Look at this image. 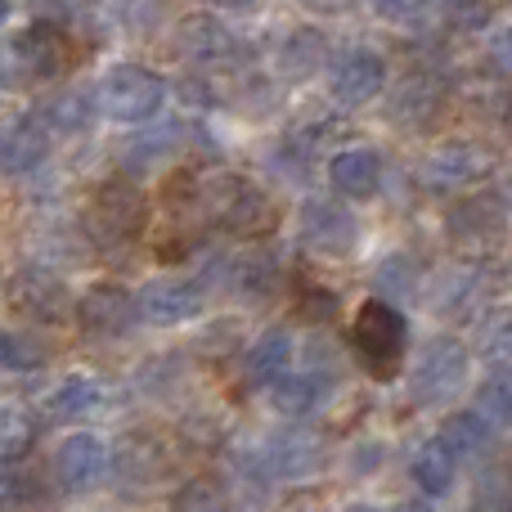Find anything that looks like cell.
I'll return each mask as SVG.
<instances>
[{
	"label": "cell",
	"mask_w": 512,
	"mask_h": 512,
	"mask_svg": "<svg viewBox=\"0 0 512 512\" xmlns=\"http://www.w3.org/2000/svg\"><path fill=\"white\" fill-rule=\"evenodd\" d=\"M198 221L216 225L225 234H265L274 225V198L243 171H198Z\"/></svg>",
	"instance_id": "obj_1"
},
{
	"label": "cell",
	"mask_w": 512,
	"mask_h": 512,
	"mask_svg": "<svg viewBox=\"0 0 512 512\" xmlns=\"http://www.w3.org/2000/svg\"><path fill=\"white\" fill-rule=\"evenodd\" d=\"M346 342H351V355L360 360V369L378 382H391L400 373L409 355V324L400 315L396 301L387 297H364L351 315V328H346Z\"/></svg>",
	"instance_id": "obj_2"
},
{
	"label": "cell",
	"mask_w": 512,
	"mask_h": 512,
	"mask_svg": "<svg viewBox=\"0 0 512 512\" xmlns=\"http://www.w3.org/2000/svg\"><path fill=\"white\" fill-rule=\"evenodd\" d=\"M149 230V198H144L135 176H108L95 185L86 212H81V234L95 248H131Z\"/></svg>",
	"instance_id": "obj_3"
},
{
	"label": "cell",
	"mask_w": 512,
	"mask_h": 512,
	"mask_svg": "<svg viewBox=\"0 0 512 512\" xmlns=\"http://www.w3.org/2000/svg\"><path fill=\"white\" fill-rule=\"evenodd\" d=\"M167 77L153 72L149 63H135V59H117L99 72V86H95V99H99V113L117 126H144L153 117H162L167 108Z\"/></svg>",
	"instance_id": "obj_4"
},
{
	"label": "cell",
	"mask_w": 512,
	"mask_h": 512,
	"mask_svg": "<svg viewBox=\"0 0 512 512\" xmlns=\"http://www.w3.org/2000/svg\"><path fill=\"white\" fill-rule=\"evenodd\" d=\"M495 171V149L481 140H441L418 158L414 167V185L432 198H454V194H468L477 189L481 180H490Z\"/></svg>",
	"instance_id": "obj_5"
},
{
	"label": "cell",
	"mask_w": 512,
	"mask_h": 512,
	"mask_svg": "<svg viewBox=\"0 0 512 512\" xmlns=\"http://www.w3.org/2000/svg\"><path fill=\"white\" fill-rule=\"evenodd\" d=\"M468 382H472L468 342L441 333L418 351L414 369H409V400L423 409H445V405H454V396H459Z\"/></svg>",
	"instance_id": "obj_6"
},
{
	"label": "cell",
	"mask_w": 512,
	"mask_h": 512,
	"mask_svg": "<svg viewBox=\"0 0 512 512\" xmlns=\"http://www.w3.org/2000/svg\"><path fill=\"white\" fill-rule=\"evenodd\" d=\"M297 239L306 252L328 256V261H346V256H355V248H360L364 230L337 194L333 198L306 194L297 207Z\"/></svg>",
	"instance_id": "obj_7"
},
{
	"label": "cell",
	"mask_w": 512,
	"mask_h": 512,
	"mask_svg": "<svg viewBox=\"0 0 512 512\" xmlns=\"http://www.w3.org/2000/svg\"><path fill=\"white\" fill-rule=\"evenodd\" d=\"M5 292H9V306L41 328L68 324L72 301H77L68 288V279L59 274V265H50V261H23L14 274H9Z\"/></svg>",
	"instance_id": "obj_8"
},
{
	"label": "cell",
	"mask_w": 512,
	"mask_h": 512,
	"mask_svg": "<svg viewBox=\"0 0 512 512\" xmlns=\"http://www.w3.org/2000/svg\"><path fill=\"white\" fill-rule=\"evenodd\" d=\"M72 63V41L63 23H23L14 36H9V68L27 81V86H50L68 72Z\"/></svg>",
	"instance_id": "obj_9"
},
{
	"label": "cell",
	"mask_w": 512,
	"mask_h": 512,
	"mask_svg": "<svg viewBox=\"0 0 512 512\" xmlns=\"http://www.w3.org/2000/svg\"><path fill=\"white\" fill-rule=\"evenodd\" d=\"M207 310V283L203 274H153L135 288V315L153 328H180L194 324Z\"/></svg>",
	"instance_id": "obj_10"
},
{
	"label": "cell",
	"mask_w": 512,
	"mask_h": 512,
	"mask_svg": "<svg viewBox=\"0 0 512 512\" xmlns=\"http://www.w3.org/2000/svg\"><path fill=\"white\" fill-rule=\"evenodd\" d=\"M108 472H113V445L99 432L81 427V432L59 436L50 454V477L59 495H90L108 481Z\"/></svg>",
	"instance_id": "obj_11"
},
{
	"label": "cell",
	"mask_w": 512,
	"mask_h": 512,
	"mask_svg": "<svg viewBox=\"0 0 512 512\" xmlns=\"http://www.w3.org/2000/svg\"><path fill=\"white\" fill-rule=\"evenodd\" d=\"M171 45L180 59L198 63V68H234L239 63V32L221 18V9H189L171 27Z\"/></svg>",
	"instance_id": "obj_12"
},
{
	"label": "cell",
	"mask_w": 512,
	"mask_h": 512,
	"mask_svg": "<svg viewBox=\"0 0 512 512\" xmlns=\"http://www.w3.org/2000/svg\"><path fill=\"white\" fill-rule=\"evenodd\" d=\"M261 450L265 463H270V477L279 486H301V481L319 477L328 468V441L310 427H279V432H265L261 436Z\"/></svg>",
	"instance_id": "obj_13"
},
{
	"label": "cell",
	"mask_w": 512,
	"mask_h": 512,
	"mask_svg": "<svg viewBox=\"0 0 512 512\" xmlns=\"http://www.w3.org/2000/svg\"><path fill=\"white\" fill-rule=\"evenodd\" d=\"M72 319L90 342H122L135 328V292H126L122 283H95L72 301Z\"/></svg>",
	"instance_id": "obj_14"
},
{
	"label": "cell",
	"mask_w": 512,
	"mask_h": 512,
	"mask_svg": "<svg viewBox=\"0 0 512 512\" xmlns=\"http://www.w3.org/2000/svg\"><path fill=\"white\" fill-rule=\"evenodd\" d=\"M387 90V59L369 45H351L328 63V95L337 108H369Z\"/></svg>",
	"instance_id": "obj_15"
},
{
	"label": "cell",
	"mask_w": 512,
	"mask_h": 512,
	"mask_svg": "<svg viewBox=\"0 0 512 512\" xmlns=\"http://www.w3.org/2000/svg\"><path fill=\"white\" fill-rule=\"evenodd\" d=\"M441 108H445V81L436 77V72H427V68L405 72V77L387 90V99H382L387 122L396 126V131H405V135L427 131V126L441 117Z\"/></svg>",
	"instance_id": "obj_16"
},
{
	"label": "cell",
	"mask_w": 512,
	"mask_h": 512,
	"mask_svg": "<svg viewBox=\"0 0 512 512\" xmlns=\"http://www.w3.org/2000/svg\"><path fill=\"white\" fill-rule=\"evenodd\" d=\"M54 135L45 131V122L36 113H18L0 122V176L5 180H23L50 162Z\"/></svg>",
	"instance_id": "obj_17"
},
{
	"label": "cell",
	"mask_w": 512,
	"mask_h": 512,
	"mask_svg": "<svg viewBox=\"0 0 512 512\" xmlns=\"http://www.w3.org/2000/svg\"><path fill=\"white\" fill-rule=\"evenodd\" d=\"M445 234L463 248H499L508 239V207L495 194L454 198V207L445 212Z\"/></svg>",
	"instance_id": "obj_18"
},
{
	"label": "cell",
	"mask_w": 512,
	"mask_h": 512,
	"mask_svg": "<svg viewBox=\"0 0 512 512\" xmlns=\"http://www.w3.org/2000/svg\"><path fill=\"white\" fill-rule=\"evenodd\" d=\"M283 256L274 248H243L239 256H230L225 261V283H230V292L243 301V306H265V301L279 297L283 288Z\"/></svg>",
	"instance_id": "obj_19"
},
{
	"label": "cell",
	"mask_w": 512,
	"mask_h": 512,
	"mask_svg": "<svg viewBox=\"0 0 512 512\" xmlns=\"http://www.w3.org/2000/svg\"><path fill=\"white\" fill-rule=\"evenodd\" d=\"M324 176L337 198H346V203H369V198H378L387 167H382V153L373 149V144H346V149H337L333 158H328Z\"/></svg>",
	"instance_id": "obj_20"
},
{
	"label": "cell",
	"mask_w": 512,
	"mask_h": 512,
	"mask_svg": "<svg viewBox=\"0 0 512 512\" xmlns=\"http://www.w3.org/2000/svg\"><path fill=\"white\" fill-rule=\"evenodd\" d=\"M324 63H328V32L315 23H292L270 50V72L279 81H288V86L310 81Z\"/></svg>",
	"instance_id": "obj_21"
},
{
	"label": "cell",
	"mask_w": 512,
	"mask_h": 512,
	"mask_svg": "<svg viewBox=\"0 0 512 512\" xmlns=\"http://www.w3.org/2000/svg\"><path fill=\"white\" fill-rule=\"evenodd\" d=\"M185 131H189L185 122H158V117L144 122V126H135L131 144L122 149V176L144 180L149 171L171 167V158L185 149Z\"/></svg>",
	"instance_id": "obj_22"
},
{
	"label": "cell",
	"mask_w": 512,
	"mask_h": 512,
	"mask_svg": "<svg viewBox=\"0 0 512 512\" xmlns=\"http://www.w3.org/2000/svg\"><path fill=\"white\" fill-rule=\"evenodd\" d=\"M328 396H333V378H328L324 369H283L279 378L265 387V400H270V409L279 418H288V423H301V418L319 414V409L328 405Z\"/></svg>",
	"instance_id": "obj_23"
},
{
	"label": "cell",
	"mask_w": 512,
	"mask_h": 512,
	"mask_svg": "<svg viewBox=\"0 0 512 512\" xmlns=\"http://www.w3.org/2000/svg\"><path fill=\"white\" fill-rule=\"evenodd\" d=\"M36 117L45 122V131L59 135V140H72V135H86L99 117V99L95 90H81V86H63L50 90V95L36 104Z\"/></svg>",
	"instance_id": "obj_24"
},
{
	"label": "cell",
	"mask_w": 512,
	"mask_h": 512,
	"mask_svg": "<svg viewBox=\"0 0 512 512\" xmlns=\"http://www.w3.org/2000/svg\"><path fill=\"white\" fill-rule=\"evenodd\" d=\"M292 355H297V337L288 324H274L265 333H256L243 346V382L248 387H270L283 369H292Z\"/></svg>",
	"instance_id": "obj_25"
},
{
	"label": "cell",
	"mask_w": 512,
	"mask_h": 512,
	"mask_svg": "<svg viewBox=\"0 0 512 512\" xmlns=\"http://www.w3.org/2000/svg\"><path fill=\"white\" fill-rule=\"evenodd\" d=\"M495 436H499V427L490 423V418L481 414L477 405H472V409H454V414H445V418H441V427H436V441H441L459 463H463V459H481V454H490Z\"/></svg>",
	"instance_id": "obj_26"
},
{
	"label": "cell",
	"mask_w": 512,
	"mask_h": 512,
	"mask_svg": "<svg viewBox=\"0 0 512 512\" xmlns=\"http://www.w3.org/2000/svg\"><path fill=\"white\" fill-rule=\"evenodd\" d=\"M454 481H459V459H454L436 436L414 445V454H409V486H414L418 495L436 504V499H445L454 490Z\"/></svg>",
	"instance_id": "obj_27"
},
{
	"label": "cell",
	"mask_w": 512,
	"mask_h": 512,
	"mask_svg": "<svg viewBox=\"0 0 512 512\" xmlns=\"http://www.w3.org/2000/svg\"><path fill=\"white\" fill-rule=\"evenodd\" d=\"M162 468H167V450H162V441H153L149 432L126 436V441L113 450V472L126 490L153 486V481L162 477Z\"/></svg>",
	"instance_id": "obj_28"
},
{
	"label": "cell",
	"mask_w": 512,
	"mask_h": 512,
	"mask_svg": "<svg viewBox=\"0 0 512 512\" xmlns=\"http://www.w3.org/2000/svg\"><path fill=\"white\" fill-rule=\"evenodd\" d=\"M481 301V274L472 265H450V270L436 274L432 292H427V306L441 319H463L472 315V306Z\"/></svg>",
	"instance_id": "obj_29"
},
{
	"label": "cell",
	"mask_w": 512,
	"mask_h": 512,
	"mask_svg": "<svg viewBox=\"0 0 512 512\" xmlns=\"http://www.w3.org/2000/svg\"><path fill=\"white\" fill-rule=\"evenodd\" d=\"M99 405H104V382L95 373H63L50 387V396H45V409L54 418H86Z\"/></svg>",
	"instance_id": "obj_30"
},
{
	"label": "cell",
	"mask_w": 512,
	"mask_h": 512,
	"mask_svg": "<svg viewBox=\"0 0 512 512\" xmlns=\"http://www.w3.org/2000/svg\"><path fill=\"white\" fill-rule=\"evenodd\" d=\"M185 378H189V355L185 351H153V355H144L131 373L135 391H144L149 400H167Z\"/></svg>",
	"instance_id": "obj_31"
},
{
	"label": "cell",
	"mask_w": 512,
	"mask_h": 512,
	"mask_svg": "<svg viewBox=\"0 0 512 512\" xmlns=\"http://www.w3.org/2000/svg\"><path fill=\"white\" fill-rule=\"evenodd\" d=\"M418 283H423V265L414 252H387L373 265V297H387L396 306L418 297Z\"/></svg>",
	"instance_id": "obj_32"
},
{
	"label": "cell",
	"mask_w": 512,
	"mask_h": 512,
	"mask_svg": "<svg viewBox=\"0 0 512 512\" xmlns=\"http://www.w3.org/2000/svg\"><path fill=\"white\" fill-rule=\"evenodd\" d=\"M41 436V418L23 400H0V463L23 459Z\"/></svg>",
	"instance_id": "obj_33"
},
{
	"label": "cell",
	"mask_w": 512,
	"mask_h": 512,
	"mask_svg": "<svg viewBox=\"0 0 512 512\" xmlns=\"http://www.w3.org/2000/svg\"><path fill=\"white\" fill-rule=\"evenodd\" d=\"M477 351L495 369H512V306H495L477 324Z\"/></svg>",
	"instance_id": "obj_34"
},
{
	"label": "cell",
	"mask_w": 512,
	"mask_h": 512,
	"mask_svg": "<svg viewBox=\"0 0 512 512\" xmlns=\"http://www.w3.org/2000/svg\"><path fill=\"white\" fill-rule=\"evenodd\" d=\"M239 342H243V324L234 315L207 319L194 337V355L198 360H230V355H239Z\"/></svg>",
	"instance_id": "obj_35"
},
{
	"label": "cell",
	"mask_w": 512,
	"mask_h": 512,
	"mask_svg": "<svg viewBox=\"0 0 512 512\" xmlns=\"http://www.w3.org/2000/svg\"><path fill=\"white\" fill-rule=\"evenodd\" d=\"M369 9L382 27H396V32H423L436 14L432 0H369Z\"/></svg>",
	"instance_id": "obj_36"
},
{
	"label": "cell",
	"mask_w": 512,
	"mask_h": 512,
	"mask_svg": "<svg viewBox=\"0 0 512 512\" xmlns=\"http://www.w3.org/2000/svg\"><path fill=\"white\" fill-rule=\"evenodd\" d=\"M472 504L477 508H512V463L495 459L472 481Z\"/></svg>",
	"instance_id": "obj_37"
},
{
	"label": "cell",
	"mask_w": 512,
	"mask_h": 512,
	"mask_svg": "<svg viewBox=\"0 0 512 512\" xmlns=\"http://www.w3.org/2000/svg\"><path fill=\"white\" fill-rule=\"evenodd\" d=\"M477 409L495 427H512V369H499L477 387Z\"/></svg>",
	"instance_id": "obj_38"
},
{
	"label": "cell",
	"mask_w": 512,
	"mask_h": 512,
	"mask_svg": "<svg viewBox=\"0 0 512 512\" xmlns=\"http://www.w3.org/2000/svg\"><path fill=\"white\" fill-rule=\"evenodd\" d=\"M432 5L454 32H486L490 18H495L490 0H432Z\"/></svg>",
	"instance_id": "obj_39"
},
{
	"label": "cell",
	"mask_w": 512,
	"mask_h": 512,
	"mask_svg": "<svg viewBox=\"0 0 512 512\" xmlns=\"http://www.w3.org/2000/svg\"><path fill=\"white\" fill-rule=\"evenodd\" d=\"M176 432H180V445H189L194 454L221 450V445H225V423L216 414H207V409H203V414H198V409H194V414H185Z\"/></svg>",
	"instance_id": "obj_40"
},
{
	"label": "cell",
	"mask_w": 512,
	"mask_h": 512,
	"mask_svg": "<svg viewBox=\"0 0 512 512\" xmlns=\"http://www.w3.org/2000/svg\"><path fill=\"white\" fill-rule=\"evenodd\" d=\"M387 459H391V445L382 441V436H360V441L346 450V472L360 477V481H369L387 468Z\"/></svg>",
	"instance_id": "obj_41"
},
{
	"label": "cell",
	"mask_w": 512,
	"mask_h": 512,
	"mask_svg": "<svg viewBox=\"0 0 512 512\" xmlns=\"http://www.w3.org/2000/svg\"><path fill=\"white\" fill-rule=\"evenodd\" d=\"M45 351L32 346L23 333L14 328H0V373H27V369H41Z\"/></svg>",
	"instance_id": "obj_42"
},
{
	"label": "cell",
	"mask_w": 512,
	"mask_h": 512,
	"mask_svg": "<svg viewBox=\"0 0 512 512\" xmlns=\"http://www.w3.org/2000/svg\"><path fill=\"white\" fill-rule=\"evenodd\" d=\"M167 504L171 508H225V495H221V486H216V481L194 477V481H185V486L171 490Z\"/></svg>",
	"instance_id": "obj_43"
},
{
	"label": "cell",
	"mask_w": 512,
	"mask_h": 512,
	"mask_svg": "<svg viewBox=\"0 0 512 512\" xmlns=\"http://www.w3.org/2000/svg\"><path fill=\"white\" fill-rule=\"evenodd\" d=\"M486 59L499 77H512V18L486 27Z\"/></svg>",
	"instance_id": "obj_44"
},
{
	"label": "cell",
	"mask_w": 512,
	"mask_h": 512,
	"mask_svg": "<svg viewBox=\"0 0 512 512\" xmlns=\"http://www.w3.org/2000/svg\"><path fill=\"white\" fill-rule=\"evenodd\" d=\"M32 504V477H23L18 468H0V508Z\"/></svg>",
	"instance_id": "obj_45"
},
{
	"label": "cell",
	"mask_w": 512,
	"mask_h": 512,
	"mask_svg": "<svg viewBox=\"0 0 512 512\" xmlns=\"http://www.w3.org/2000/svg\"><path fill=\"white\" fill-rule=\"evenodd\" d=\"M180 99H185L189 108H216V104H221L216 86L203 77V72H189V77H180Z\"/></svg>",
	"instance_id": "obj_46"
},
{
	"label": "cell",
	"mask_w": 512,
	"mask_h": 512,
	"mask_svg": "<svg viewBox=\"0 0 512 512\" xmlns=\"http://www.w3.org/2000/svg\"><path fill=\"white\" fill-rule=\"evenodd\" d=\"M301 315H306L310 324H328V319L337 315V292L306 288V292H301Z\"/></svg>",
	"instance_id": "obj_47"
},
{
	"label": "cell",
	"mask_w": 512,
	"mask_h": 512,
	"mask_svg": "<svg viewBox=\"0 0 512 512\" xmlns=\"http://www.w3.org/2000/svg\"><path fill=\"white\" fill-rule=\"evenodd\" d=\"M27 14L41 18V23H72V14H77V0H23Z\"/></svg>",
	"instance_id": "obj_48"
},
{
	"label": "cell",
	"mask_w": 512,
	"mask_h": 512,
	"mask_svg": "<svg viewBox=\"0 0 512 512\" xmlns=\"http://www.w3.org/2000/svg\"><path fill=\"white\" fill-rule=\"evenodd\" d=\"M212 9H221V14H252L261 0H207Z\"/></svg>",
	"instance_id": "obj_49"
},
{
	"label": "cell",
	"mask_w": 512,
	"mask_h": 512,
	"mask_svg": "<svg viewBox=\"0 0 512 512\" xmlns=\"http://www.w3.org/2000/svg\"><path fill=\"white\" fill-rule=\"evenodd\" d=\"M495 198H499V203L508 207V216H512V167L504 171V176H499V189H495Z\"/></svg>",
	"instance_id": "obj_50"
},
{
	"label": "cell",
	"mask_w": 512,
	"mask_h": 512,
	"mask_svg": "<svg viewBox=\"0 0 512 512\" xmlns=\"http://www.w3.org/2000/svg\"><path fill=\"white\" fill-rule=\"evenodd\" d=\"M499 126H504V135L512 140V95H504V104H499Z\"/></svg>",
	"instance_id": "obj_51"
},
{
	"label": "cell",
	"mask_w": 512,
	"mask_h": 512,
	"mask_svg": "<svg viewBox=\"0 0 512 512\" xmlns=\"http://www.w3.org/2000/svg\"><path fill=\"white\" fill-rule=\"evenodd\" d=\"M14 9H18V0H0V27L14 18Z\"/></svg>",
	"instance_id": "obj_52"
},
{
	"label": "cell",
	"mask_w": 512,
	"mask_h": 512,
	"mask_svg": "<svg viewBox=\"0 0 512 512\" xmlns=\"http://www.w3.org/2000/svg\"><path fill=\"white\" fill-rule=\"evenodd\" d=\"M0 86H5V72H0Z\"/></svg>",
	"instance_id": "obj_53"
}]
</instances>
